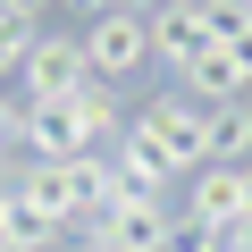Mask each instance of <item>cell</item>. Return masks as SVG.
<instances>
[{"mask_svg": "<svg viewBox=\"0 0 252 252\" xmlns=\"http://www.w3.org/2000/svg\"><path fill=\"white\" fill-rule=\"evenodd\" d=\"M210 160H219V168H244V160H252V93L210 109Z\"/></svg>", "mask_w": 252, "mask_h": 252, "instance_id": "10", "label": "cell"}, {"mask_svg": "<svg viewBox=\"0 0 252 252\" xmlns=\"http://www.w3.org/2000/svg\"><path fill=\"white\" fill-rule=\"evenodd\" d=\"M177 93H185V101H202V109H219V101H244L252 84H244V67L210 42V51H193V59L177 67Z\"/></svg>", "mask_w": 252, "mask_h": 252, "instance_id": "9", "label": "cell"}, {"mask_svg": "<svg viewBox=\"0 0 252 252\" xmlns=\"http://www.w3.org/2000/svg\"><path fill=\"white\" fill-rule=\"evenodd\" d=\"M118 9H143V17H152V9H160V0H118Z\"/></svg>", "mask_w": 252, "mask_h": 252, "instance_id": "18", "label": "cell"}, {"mask_svg": "<svg viewBox=\"0 0 252 252\" xmlns=\"http://www.w3.org/2000/svg\"><path fill=\"white\" fill-rule=\"evenodd\" d=\"M0 252H34V244H9V235H0Z\"/></svg>", "mask_w": 252, "mask_h": 252, "instance_id": "19", "label": "cell"}, {"mask_svg": "<svg viewBox=\"0 0 252 252\" xmlns=\"http://www.w3.org/2000/svg\"><path fill=\"white\" fill-rule=\"evenodd\" d=\"M9 185H17V177H9ZM9 185H0V235H9Z\"/></svg>", "mask_w": 252, "mask_h": 252, "instance_id": "17", "label": "cell"}, {"mask_svg": "<svg viewBox=\"0 0 252 252\" xmlns=\"http://www.w3.org/2000/svg\"><path fill=\"white\" fill-rule=\"evenodd\" d=\"M59 9H76V17L93 26V17H109V9H118V0H59Z\"/></svg>", "mask_w": 252, "mask_h": 252, "instance_id": "13", "label": "cell"}, {"mask_svg": "<svg viewBox=\"0 0 252 252\" xmlns=\"http://www.w3.org/2000/svg\"><path fill=\"white\" fill-rule=\"evenodd\" d=\"M177 227H185V219H177L168 202H109L101 219H84V235H101L109 252H168Z\"/></svg>", "mask_w": 252, "mask_h": 252, "instance_id": "3", "label": "cell"}, {"mask_svg": "<svg viewBox=\"0 0 252 252\" xmlns=\"http://www.w3.org/2000/svg\"><path fill=\"white\" fill-rule=\"evenodd\" d=\"M76 152H93L76 101H26V160H76Z\"/></svg>", "mask_w": 252, "mask_h": 252, "instance_id": "8", "label": "cell"}, {"mask_svg": "<svg viewBox=\"0 0 252 252\" xmlns=\"http://www.w3.org/2000/svg\"><path fill=\"white\" fill-rule=\"evenodd\" d=\"M143 26H152V59H160V67H185L193 51H210V17H202V0H160Z\"/></svg>", "mask_w": 252, "mask_h": 252, "instance_id": "7", "label": "cell"}, {"mask_svg": "<svg viewBox=\"0 0 252 252\" xmlns=\"http://www.w3.org/2000/svg\"><path fill=\"white\" fill-rule=\"evenodd\" d=\"M227 252H252V227H235V235H227Z\"/></svg>", "mask_w": 252, "mask_h": 252, "instance_id": "16", "label": "cell"}, {"mask_svg": "<svg viewBox=\"0 0 252 252\" xmlns=\"http://www.w3.org/2000/svg\"><path fill=\"white\" fill-rule=\"evenodd\" d=\"M135 126L160 143V160H168V168H210V109H202V101H185L177 84H168L160 101H143V118H135Z\"/></svg>", "mask_w": 252, "mask_h": 252, "instance_id": "1", "label": "cell"}, {"mask_svg": "<svg viewBox=\"0 0 252 252\" xmlns=\"http://www.w3.org/2000/svg\"><path fill=\"white\" fill-rule=\"evenodd\" d=\"M244 227H252V160H244Z\"/></svg>", "mask_w": 252, "mask_h": 252, "instance_id": "15", "label": "cell"}, {"mask_svg": "<svg viewBox=\"0 0 252 252\" xmlns=\"http://www.w3.org/2000/svg\"><path fill=\"white\" fill-rule=\"evenodd\" d=\"M76 42H84V67H93L101 84L135 76V67L152 59V26H143V9H109V17H93Z\"/></svg>", "mask_w": 252, "mask_h": 252, "instance_id": "2", "label": "cell"}, {"mask_svg": "<svg viewBox=\"0 0 252 252\" xmlns=\"http://www.w3.org/2000/svg\"><path fill=\"white\" fill-rule=\"evenodd\" d=\"M26 101H76L84 84H93V67H84V42L76 34H34V51H26Z\"/></svg>", "mask_w": 252, "mask_h": 252, "instance_id": "4", "label": "cell"}, {"mask_svg": "<svg viewBox=\"0 0 252 252\" xmlns=\"http://www.w3.org/2000/svg\"><path fill=\"white\" fill-rule=\"evenodd\" d=\"M59 252H109V244H101V235H84V227H76V235H59Z\"/></svg>", "mask_w": 252, "mask_h": 252, "instance_id": "14", "label": "cell"}, {"mask_svg": "<svg viewBox=\"0 0 252 252\" xmlns=\"http://www.w3.org/2000/svg\"><path fill=\"white\" fill-rule=\"evenodd\" d=\"M17 193H26L42 219L84 227V185H76V160H26V168H17Z\"/></svg>", "mask_w": 252, "mask_h": 252, "instance_id": "6", "label": "cell"}, {"mask_svg": "<svg viewBox=\"0 0 252 252\" xmlns=\"http://www.w3.org/2000/svg\"><path fill=\"white\" fill-rule=\"evenodd\" d=\"M9 9H17V17H26V26H34V34H42V17H51V9H59V0H9Z\"/></svg>", "mask_w": 252, "mask_h": 252, "instance_id": "12", "label": "cell"}, {"mask_svg": "<svg viewBox=\"0 0 252 252\" xmlns=\"http://www.w3.org/2000/svg\"><path fill=\"white\" fill-rule=\"evenodd\" d=\"M185 227L202 235H235L244 227V168H193V193H185Z\"/></svg>", "mask_w": 252, "mask_h": 252, "instance_id": "5", "label": "cell"}, {"mask_svg": "<svg viewBox=\"0 0 252 252\" xmlns=\"http://www.w3.org/2000/svg\"><path fill=\"white\" fill-rule=\"evenodd\" d=\"M26 51H34V26L9 9V0H0V76H17V67H26Z\"/></svg>", "mask_w": 252, "mask_h": 252, "instance_id": "11", "label": "cell"}]
</instances>
